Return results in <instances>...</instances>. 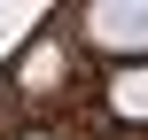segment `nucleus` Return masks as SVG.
<instances>
[{
    "instance_id": "1",
    "label": "nucleus",
    "mask_w": 148,
    "mask_h": 140,
    "mask_svg": "<svg viewBox=\"0 0 148 140\" xmlns=\"http://www.w3.org/2000/svg\"><path fill=\"white\" fill-rule=\"evenodd\" d=\"M86 31L109 55H148V0H94L86 8Z\"/></svg>"
},
{
    "instance_id": "2",
    "label": "nucleus",
    "mask_w": 148,
    "mask_h": 140,
    "mask_svg": "<svg viewBox=\"0 0 148 140\" xmlns=\"http://www.w3.org/2000/svg\"><path fill=\"white\" fill-rule=\"evenodd\" d=\"M109 101H117V117H148V70H125L109 86Z\"/></svg>"
}]
</instances>
